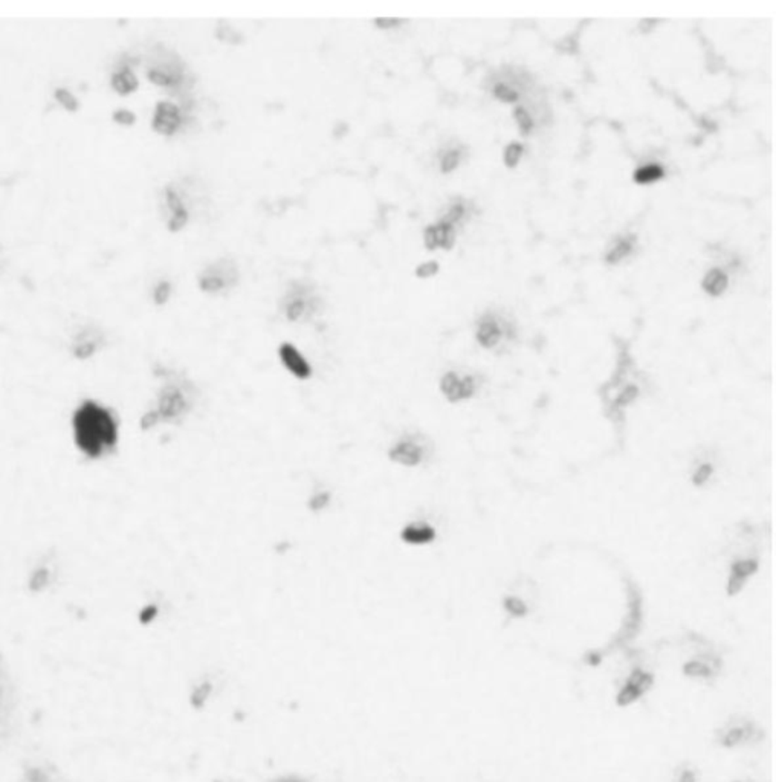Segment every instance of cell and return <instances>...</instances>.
<instances>
[{
  "mask_svg": "<svg viewBox=\"0 0 776 782\" xmlns=\"http://www.w3.org/2000/svg\"><path fill=\"white\" fill-rule=\"evenodd\" d=\"M73 442L82 454L100 458L118 442V423L113 413L100 403L86 400L72 417Z\"/></svg>",
  "mask_w": 776,
  "mask_h": 782,
  "instance_id": "6da1fadb",
  "label": "cell"
},
{
  "mask_svg": "<svg viewBox=\"0 0 776 782\" xmlns=\"http://www.w3.org/2000/svg\"><path fill=\"white\" fill-rule=\"evenodd\" d=\"M189 410V399L185 389L176 382H167L159 391L158 405L155 410L148 411L143 417L141 426L144 430L155 426L158 422H175L180 421Z\"/></svg>",
  "mask_w": 776,
  "mask_h": 782,
  "instance_id": "7a4b0ae2",
  "label": "cell"
},
{
  "mask_svg": "<svg viewBox=\"0 0 776 782\" xmlns=\"http://www.w3.org/2000/svg\"><path fill=\"white\" fill-rule=\"evenodd\" d=\"M237 282V269L229 260H219L206 268L199 280L203 291L216 292Z\"/></svg>",
  "mask_w": 776,
  "mask_h": 782,
  "instance_id": "3957f363",
  "label": "cell"
},
{
  "mask_svg": "<svg viewBox=\"0 0 776 782\" xmlns=\"http://www.w3.org/2000/svg\"><path fill=\"white\" fill-rule=\"evenodd\" d=\"M654 683V677L649 672L642 669H634L631 676L626 679L624 688L619 690L616 697L617 706L625 707L633 704L635 700H639L643 694H647Z\"/></svg>",
  "mask_w": 776,
  "mask_h": 782,
  "instance_id": "277c9868",
  "label": "cell"
},
{
  "mask_svg": "<svg viewBox=\"0 0 776 782\" xmlns=\"http://www.w3.org/2000/svg\"><path fill=\"white\" fill-rule=\"evenodd\" d=\"M442 393L452 402H459L473 396L475 384L473 377H459L456 373H447L440 381Z\"/></svg>",
  "mask_w": 776,
  "mask_h": 782,
  "instance_id": "5b68a950",
  "label": "cell"
},
{
  "mask_svg": "<svg viewBox=\"0 0 776 782\" xmlns=\"http://www.w3.org/2000/svg\"><path fill=\"white\" fill-rule=\"evenodd\" d=\"M388 457L393 462L401 463L403 466H416L422 462L424 448L420 447V443L416 439L405 437L393 444V448L388 452Z\"/></svg>",
  "mask_w": 776,
  "mask_h": 782,
  "instance_id": "8992f818",
  "label": "cell"
},
{
  "mask_svg": "<svg viewBox=\"0 0 776 782\" xmlns=\"http://www.w3.org/2000/svg\"><path fill=\"white\" fill-rule=\"evenodd\" d=\"M180 121V110L175 104L162 101L155 109L153 117V129L162 135H173L179 129Z\"/></svg>",
  "mask_w": 776,
  "mask_h": 782,
  "instance_id": "52a82bcc",
  "label": "cell"
},
{
  "mask_svg": "<svg viewBox=\"0 0 776 782\" xmlns=\"http://www.w3.org/2000/svg\"><path fill=\"white\" fill-rule=\"evenodd\" d=\"M278 355H280V359H282V362H283V365L295 377H299V379H308V377H310L312 367L309 365V362L306 361V358L301 355L299 349H296L294 344L285 342V344L280 345Z\"/></svg>",
  "mask_w": 776,
  "mask_h": 782,
  "instance_id": "ba28073f",
  "label": "cell"
},
{
  "mask_svg": "<svg viewBox=\"0 0 776 782\" xmlns=\"http://www.w3.org/2000/svg\"><path fill=\"white\" fill-rule=\"evenodd\" d=\"M425 245L428 249H436L437 246L442 248H451L454 243V229L452 225L447 222H440L434 226H429L425 229Z\"/></svg>",
  "mask_w": 776,
  "mask_h": 782,
  "instance_id": "9c48e42d",
  "label": "cell"
},
{
  "mask_svg": "<svg viewBox=\"0 0 776 782\" xmlns=\"http://www.w3.org/2000/svg\"><path fill=\"white\" fill-rule=\"evenodd\" d=\"M756 737V729L752 723L742 724H729L721 737V744L724 747H733L742 743H747Z\"/></svg>",
  "mask_w": 776,
  "mask_h": 782,
  "instance_id": "30bf717a",
  "label": "cell"
},
{
  "mask_svg": "<svg viewBox=\"0 0 776 782\" xmlns=\"http://www.w3.org/2000/svg\"><path fill=\"white\" fill-rule=\"evenodd\" d=\"M13 700H14V690H13V681L10 674L0 663V721H6L10 718L13 712Z\"/></svg>",
  "mask_w": 776,
  "mask_h": 782,
  "instance_id": "8fae6325",
  "label": "cell"
},
{
  "mask_svg": "<svg viewBox=\"0 0 776 782\" xmlns=\"http://www.w3.org/2000/svg\"><path fill=\"white\" fill-rule=\"evenodd\" d=\"M401 538H402V541H405L407 544L420 546V544H428V542H431L436 538V532H434L431 526H428V524L412 523V524H408L402 529Z\"/></svg>",
  "mask_w": 776,
  "mask_h": 782,
  "instance_id": "7c38bea8",
  "label": "cell"
},
{
  "mask_svg": "<svg viewBox=\"0 0 776 782\" xmlns=\"http://www.w3.org/2000/svg\"><path fill=\"white\" fill-rule=\"evenodd\" d=\"M304 294L306 292L300 287V291H296L294 292L292 296H289V301L286 304L285 310H286V317L291 321H299L304 317H308L313 309L312 306L313 303Z\"/></svg>",
  "mask_w": 776,
  "mask_h": 782,
  "instance_id": "4fadbf2b",
  "label": "cell"
},
{
  "mask_svg": "<svg viewBox=\"0 0 776 782\" xmlns=\"http://www.w3.org/2000/svg\"><path fill=\"white\" fill-rule=\"evenodd\" d=\"M148 78L158 86L171 87L176 86L180 81V71L176 68V64L165 63L155 66V68L148 71Z\"/></svg>",
  "mask_w": 776,
  "mask_h": 782,
  "instance_id": "5bb4252c",
  "label": "cell"
},
{
  "mask_svg": "<svg viewBox=\"0 0 776 782\" xmlns=\"http://www.w3.org/2000/svg\"><path fill=\"white\" fill-rule=\"evenodd\" d=\"M758 569V564L755 561H738L732 565V574L729 579L728 591L729 595H737V593L745 586L746 579L750 574H754Z\"/></svg>",
  "mask_w": 776,
  "mask_h": 782,
  "instance_id": "9a60e30c",
  "label": "cell"
},
{
  "mask_svg": "<svg viewBox=\"0 0 776 782\" xmlns=\"http://www.w3.org/2000/svg\"><path fill=\"white\" fill-rule=\"evenodd\" d=\"M165 197H167V205L171 212L168 228L171 231H179V229L185 225V222L188 219V212L184 207L182 201H180V197L173 191L171 188H168V190L165 191Z\"/></svg>",
  "mask_w": 776,
  "mask_h": 782,
  "instance_id": "2e32d148",
  "label": "cell"
},
{
  "mask_svg": "<svg viewBox=\"0 0 776 782\" xmlns=\"http://www.w3.org/2000/svg\"><path fill=\"white\" fill-rule=\"evenodd\" d=\"M718 671H720V662L707 663L706 660L697 658V660H689L688 663L683 665L684 676L698 680H711L717 676Z\"/></svg>",
  "mask_w": 776,
  "mask_h": 782,
  "instance_id": "e0dca14e",
  "label": "cell"
},
{
  "mask_svg": "<svg viewBox=\"0 0 776 782\" xmlns=\"http://www.w3.org/2000/svg\"><path fill=\"white\" fill-rule=\"evenodd\" d=\"M112 87L121 95H127V94L134 92V90H136L138 80H136L135 73L131 72L129 66H121L120 69L113 72Z\"/></svg>",
  "mask_w": 776,
  "mask_h": 782,
  "instance_id": "ac0fdd59",
  "label": "cell"
},
{
  "mask_svg": "<svg viewBox=\"0 0 776 782\" xmlns=\"http://www.w3.org/2000/svg\"><path fill=\"white\" fill-rule=\"evenodd\" d=\"M500 336H501V331L498 324L495 323V319L492 318H486L483 319L480 326H478V331H477V340L480 342L483 347H494L495 344L500 341Z\"/></svg>",
  "mask_w": 776,
  "mask_h": 782,
  "instance_id": "d6986e66",
  "label": "cell"
},
{
  "mask_svg": "<svg viewBox=\"0 0 776 782\" xmlns=\"http://www.w3.org/2000/svg\"><path fill=\"white\" fill-rule=\"evenodd\" d=\"M98 342H100V335L96 332L92 331H85L81 332L77 340H76V347H73V353H76V356L78 358H89L92 353H95L96 347H98Z\"/></svg>",
  "mask_w": 776,
  "mask_h": 782,
  "instance_id": "ffe728a7",
  "label": "cell"
},
{
  "mask_svg": "<svg viewBox=\"0 0 776 782\" xmlns=\"http://www.w3.org/2000/svg\"><path fill=\"white\" fill-rule=\"evenodd\" d=\"M728 287V277L721 269H711L703 280V289L711 295H720Z\"/></svg>",
  "mask_w": 776,
  "mask_h": 782,
  "instance_id": "44dd1931",
  "label": "cell"
},
{
  "mask_svg": "<svg viewBox=\"0 0 776 782\" xmlns=\"http://www.w3.org/2000/svg\"><path fill=\"white\" fill-rule=\"evenodd\" d=\"M663 175V170L662 167L659 166H647V167H642L638 171H635L634 179L635 182L639 184H649V182H654L659 178H662Z\"/></svg>",
  "mask_w": 776,
  "mask_h": 782,
  "instance_id": "7402d4cb",
  "label": "cell"
},
{
  "mask_svg": "<svg viewBox=\"0 0 776 782\" xmlns=\"http://www.w3.org/2000/svg\"><path fill=\"white\" fill-rule=\"evenodd\" d=\"M211 690H213L211 683H208V681H206V683H201V685L197 686V688H194V690H193V694H192V704H193L194 707H197V709H199V707H203L205 702H206V700H208L210 695H211Z\"/></svg>",
  "mask_w": 776,
  "mask_h": 782,
  "instance_id": "603a6c76",
  "label": "cell"
},
{
  "mask_svg": "<svg viewBox=\"0 0 776 782\" xmlns=\"http://www.w3.org/2000/svg\"><path fill=\"white\" fill-rule=\"evenodd\" d=\"M55 98L57 101H59L66 110L69 112H77L78 110V101L77 98L73 96L69 90L66 89H57L55 90Z\"/></svg>",
  "mask_w": 776,
  "mask_h": 782,
  "instance_id": "cb8c5ba5",
  "label": "cell"
},
{
  "mask_svg": "<svg viewBox=\"0 0 776 782\" xmlns=\"http://www.w3.org/2000/svg\"><path fill=\"white\" fill-rule=\"evenodd\" d=\"M523 154V147L519 144H510L505 152V164L509 168H514Z\"/></svg>",
  "mask_w": 776,
  "mask_h": 782,
  "instance_id": "d4e9b609",
  "label": "cell"
},
{
  "mask_svg": "<svg viewBox=\"0 0 776 782\" xmlns=\"http://www.w3.org/2000/svg\"><path fill=\"white\" fill-rule=\"evenodd\" d=\"M459 161H460V153H459L457 150H450V152H447V153H445V154L442 156V162H440L442 170H443L445 173L452 171L454 168H456V167L459 166Z\"/></svg>",
  "mask_w": 776,
  "mask_h": 782,
  "instance_id": "484cf974",
  "label": "cell"
},
{
  "mask_svg": "<svg viewBox=\"0 0 776 782\" xmlns=\"http://www.w3.org/2000/svg\"><path fill=\"white\" fill-rule=\"evenodd\" d=\"M631 251V245L628 242H621L617 243L615 248L612 249V252L608 254V263H617L619 260H622L625 255H628V252Z\"/></svg>",
  "mask_w": 776,
  "mask_h": 782,
  "instance_id": "4316f807",
  "label": "cell"
},
{
  "mask_svg": "<svg viewBox=\"0 0 776 782\" xmlns=\"http://www.w3.org/2000/svg\"><path fill=\"white\" fill-rule=\"evenodd\" d=\"M515 120H517V124H518L519 130H522L524 135L529 133L531 129L533 127V122L529 117V113H527L524 109H522V107H518V109L515 110Z\"/></svg>",
  "mask_w": 776,
  "mask_h": 782,
  "instance_id": "83f0119b",
  "label": "cell"
},
{
  "mask_svg": "<svg viewBox=\"0 0 776 782\" xmlns=\"http://www.w3.org/2000/svg\"><path fill=\"white\" fill-rule=\"evenodd\" d=\"M494 95L497 96L498 100L506 101V103H514V101L517 100V98H518L517 92H514V90H512V89H510L509 86H506V85H497V86H495V89H494Z\"/></svg>",
  "mask_w": 776,
  "mask_h": 782,
  "instance_id": "f1b7e54d",
  "label": "cell"
},
{
  "mask_svg": "<svg viewBox=\"0 0 776 782\" xmlns=\"http://www.w3.org/2000/svg\"><path fill=\"white\" fill-rule=\"evenodd\" d=\"M505 607H506V610H508L510 614H514V616H517V617H522V616H524V614L527 613L526 605L522 602V600L515 599V598H509V599H506V600H505Z\"/></svg>",
  "mask_w": 776,
  "mask_h": 782,
  "instance_id": "f546056e",
  "label": "cell"
},
{
  "mask_svg": "<svg viewBox=\"0 0 776 782\" xmlns=\"http://www.w3.org/2000/svg\"><path fill=\"white\" fill-rule=\"evenodd\" d=\"M329 503H330V493L329 492H318L310 498L309 507L312 510H323Z\"/></svg>",
  "mask_w": 776,
  "mask_h": 782,
  "instance_id": "4dcf8cb0",
  "label": "cell"
},
{
  "mask_svg": "<svg viewBox=\"0 0 776 782\" xmlns=\"http://www.w3.org/2000/svg\"><path fill=\"white\" fill-rule=\"evenodd\" d=\"M170 289H171V287H170V283H168V282H161L158 286L155 287L153 296H155L156 304L167 303L168 296H170Z\"/></svg>",
  "mask_w": 776,
  "mask_h": 782,
  "instance_id": "1f68e13d",
  "label": "cell"
},
{
  "mask_svg": "<svg viewBox=\"0 0 776 782\" xmlns=\"http://www.w3.org/2000/svg\"><path fill=\"white\" fill-rule=\"evenodd\" d=\"M113 120H115V122H118V124L131 126L136 121V117H135V113H131L130 110L121 109V110H117L113 113Z\"/></svg>",
  "mask_w": 776,
  "mask_h": 782,
  "instance_id": "d6a6232c",
  "label": "cell"
},
{
  "mask_svg": "<svg viewBox=\"0 0 776 782\" xmlns=\"http://www.w3.org/2000/svg\"><path fill=\"white\" fill-rule=\"evenodd\" d=\"M437 269H439V265H437V263L428 261V263H424V265H420L416 269V275L420 277V278H428V277L434 275L437 273Z\"/></svg>",
  "mask_w": 776,
  "mask_h": 782,
  "instance_id": "836d02e7",
  "label": "cell"
},
{
  "mask_svg": "<svg viewBox=\"0 0 776 782\" xmlns=\"http://www.w3.org/2000/svg\"><path fill=\"white\" fill-rule=\"evenodd\" d=\"M712 474V466L711 465H703L698 468V471L694 475V483L696 484H703L705 481H707L709 477Z\"/></svg>",
  "mask_w": 776,
  "mask_h": 782,
  "instance_id": "e575fe53",
  "label": "cell"
},
{
  "mask_svg": "<svg viewBox=\"0 0 776 782\" xmlns=\"http://www.w3.org/2000/svg\"><path fill=\"white\" fill-rule=\"evenodd\" d=\"M156 616H158V608L155 605H148L141 611V614H139V621L143 623H150L152 621H155Z\"/></svg>",
  "mask_w": 776,
  "mask_h": 782,
  "instance_id": "d590c367",
  "label": "cell"
},
{
  "mask_svg": "<svg viewBox=\"0 0 776 782\" xmlns=\"http://www.w3.org/2000/svg\"><path fill=\"white\" fill-rule=\"evenodd\" d=\"M464 212H465V208L461 207V205H454V207L450 210L447 219H445L443 222H447V224L452 225L454 222H457L459 219H461V216H464Z\"/></svg>",
  "mask_w": 776,
  "mask_h": 782,
  "instance_id": "8d00e7d4",
  "label": "cell"
},
{
  "mask_svg": "<svg viewBox=\"0 0 776 782\" xmlns=\"http://www.w3.org/2000/svg\"><path fill=\"white\" fill-rule=\"evenodd\" d=\"M679 782H697L696 773L692 770H683L680 778H679Z\"/></svg>",
  "mask_w": 776,
  "mask_h": 782,
  "instance_id": "74e56055",
  "label": "cell"
},
{
  "mask_svg": "<svg viewBox=\"0 0 776 782\" xmlns=\"http://www.w3.org/2000/svg\"><path fill=\"white\" fill-rule=\"evenodd\" d=\"M401 20L398 19H376V23L379 27L384 28V27H393V24H398Z\"/></svg>",
  "mask_w": 776,
  "mask_h": 782,
  "instance_id": "f35d334b",
  "label": "cell"
},
{
  "mask_svg": "<svg viewBox=\"0 0 776 782\" xmlns=\"http://www.w3.org/2000/svg\"><path fill=\"white\" fill-rule=\"evenodd\" d=\"M274 782H306V781H303V779L296 778V776H285V778H278V779H275Z\"/></svg>",
  "mask_w": 776,
  "mask_h": 782,
  "instance_id": "ab89813d",
  "label": "cell"
},
{
  "mask_svg": "<svg viewBox=\"0 0 776 782\" xmlns=\"http://www.w3.org/2000/svg\"><path fill=\"white\" fill-rule=\"evenodd\" d=\"M589 663L591 665H599L601 663V657L598 654H590L589 656Z\"/></svg>",
  "mask_w": 776,
  "mask_h": 782,
  "instance_id": "60d3db41",
  "label": "cell"
}]
</instances>
